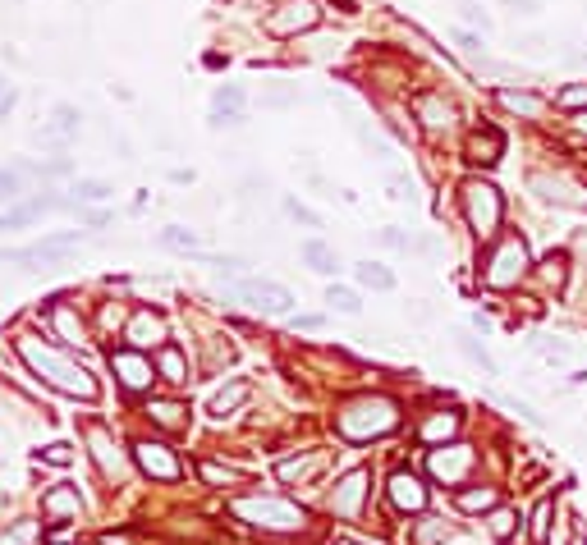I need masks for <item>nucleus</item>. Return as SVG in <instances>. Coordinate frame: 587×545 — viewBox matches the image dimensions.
<instances>
[{
  "mask_svg": "<svg viewBox=\"0 0 587 545\" xmlns=\"http://www.w3.org/2000/svg\"><path fill=\"white\" fill-rule=\"evenodd\" d=\"M19 358L42 376L51 389H60V395H69V399H97V380H92V371L78 362L69 348H60V344H42L37 335H19Z\"/></svg>",
  "mask_w": 587,
  "mask_h": 545,
  "instance_id": "nucleus-1",
  "label": "nucleus"
},
{
  "mask_svg": "<svg viewBox=\"0 0 587 545\" xmlns=\"http://www.w3.org/2000/svg\"><path fill=\"white\" fill-rule=\"evenodd\" d=\"M400 426V404L390 395H358L335 408V431L354 445H367V440H381Z\"/></svg>",
  "mask_w": 587,
  "mask_h": 545,
  "instance_id": "nucleus-2",
  "label": "nucleus"
},
{
  "mask_svg": "<svg viewBox=\"0 0 587 545\" xmlns=\"http://www.w3.org/2000/svg\"><path fill=\"white\" fill-rule=\"evenodd\" d=\"M248 527L257 532H276V536H289V532H303L307 527V509L294 499H281V495H244L229 504Z\"/></svg>",
  "mask_w": 587,
  "mask_h": 545,
  "instance_id": "nucleus-3",
  "label": "nucleus"
},
{
  "mask_svg": "<svg viewBox=\"0 0 587 545\" xmlns=\"http://www.w3.org/2000/svg\"><path fill=\"white\" fill-rule=\"evenodd\" d=\"M459 207H463V220L478 239H491V234L500 229V220H505V202H500L496 183H487V179H463L459 183Z\"/></svg>",
  "mask_w": 587,
  "mask_h": 545,
  "instance_id": "nucleus-4",
  "label": "nucleus"
},
{
  "mask_svg": "<svg viewBox=\"0 0 587 545\" xmlns=\"http://www.w3.org/2000/svg\"><path fill=\"white\" fill-rule=\"evenodd\" d=\"M532 270V257H528V243L519 234H505L496 243V252L487 257V270H482V285L487 289H514L523 276Z\"/></svg>",
  "mask_w": 587,
  "mask_h": 545,
  "instance_id": "nucleus-5",
  "label": "nucleus"
},
{
  "mask_svg": "<svg viewBox=\"0 0 587 545\" xmlns=\"http://www.w3.org/2000/svg\"><path fill=\"white\" fill-rule=\"evenodd\" d=\"M83 243V234L78 229H65V234H47V239H37L28 248H0V261H19V266H51V261H65L69 252H78Z\"/></svg>",
  "mask_w": 587,
  "mask_h": 545,
  "instance_id": "nucleus-6",
  "label": "nucleus"
},
{
  "mask_svg": "<svg viewBox=\"0 0 587 545\" xmlns=\"http://www.w3.org/2000/svg\"><path fill=\"white\" fill-rule=\"evenodd\" d=\"M473 467H478V449L459 445V440L427 454V473H432L436 481H445V486H463L468 477H473Z\"/></svg>",
  "mask_w": 587,
  "mask_h": 545,
  "instance_id": "nucleus-7",
  "label": "nucleus"
},
{
  "mask_svg": "<svg viewBox=\"0 0 587 545\" xmlns=\"http://www.w3.org/2000/svg\"><path fill=\"white\" fill-rule=\"evenodd\" d=\"M110 371H115V380H120L125 389H129V395H147V389H151V380H156V362L142 353V348H110Z\"/></svg>",
  "mask_w": 587,
  "mask_h": 545,
  "instance_id": "nucleus-8",
  "label": "nucleus"
},
{
  "mask_svg": "<svg viewBox=\"0 0 587 545\" xmlns=\"http://www.w3.org/2000/svg\"><path fill=\"white\" fill-rule=\"evenodd\" d=\"M239 294L244 302H253L257 311H271V317H285V311H294V294L285 289V285H276V280H262V276H248V280H239Z\"/></svg>",
  "mask_w": 587,
  "mask_h": 545,
  "instance_id": "nucleus-9",
  "label": "nucleus"
},
{
  "mask_svg": "<svg viewBox=\"0 0 587 545\" xmlns=\"http://www.w3.org/2000/svg\"><path fill=\"white\" fill-rule=\"evenodd\" d=\"M367 486H372V473H367V467H354L349 477H340L335 490H331V514H340V518H358V514H363V504H367Z\"/></svg>",
  "mask_w": 587,
  "mask_h": 545,
  "instance_id": "nucleus-10",
  "label": "nucleus"
},
{
  "mask_svg": "<svg viewBox=\"0 0 587 545\" xmlns=\"http://www.w3.org/2000/svg\"><path fill=\"white\" fill-rule=\"evenodd\" d=\"M322 23V10H317V0H285V5L266 19V28L276 32V37H294V32H307V28H317Z\"/></svg>",
  "mask_w": 587,
  "mask_h": 545,
  "instance_id": "nucleus-11",
  "label": "nucleus"
},
{
  "mask_svg": "<svg viewBox=\"0 0 587 545\" xmlns=\"http://www.w3.org/2000/svg\"><path fill=\"white\" fill-rule=\"evenodd\" d=\"M125 344L129 348H161V344H170L166 339V317L161 311H151V307H138L134 317H129V326H125Z\"/></svg>",
  "mask_w": 587,
  "mask_h": 545,
  "instance_id": "nucleus-12",
  "label": "nucleus"
},
{
  "mask_svg": "<svg viewBox=\"0 0 587 545\" xmlns=\"http://www.w3.org/2000/svg\"><path fill=\"white\" fill-rule=\"evenodd\" d=\"M134 458H138V467L147 477H156V481H175L184 467H179V458H175V449L170 445H161V440H138L134 445Z\"/></svg>",
  "mask_w": 587,
  "mask_h": 545,
  "instance_id": "nucleus-13",
  "label": "nucleus"
},
{
  "mask_svg": "<svg viewBox=\"0 0 587 545\" xmlns=\"http://www.w3.org/2000/svg\"><path fill=\"white\" fill-rule=\"evenodd\" d=\"M385 495H390V504H395L400 514H422L427 509V486L413 473H390Z\"/></svg>",
  "mask_w": 587,
  "mask_h": 545,
  "instance_id": "nucleus-14",
  "label": "nucleus"
},
{
  "mask_svg": "<svg viewBox=\"0 0 587 545\" xmlns=\"http://www.w3.org/2000/svg\"><path fill=\"white\" fill-rule=\"evenodd\" d=\"M459 426H463V417H459L454 408H441V413H432V417H422V422H418V440H422V445H432V449L454 445Z\"/></svg>",
  "mask_w": 587,
  "mask_h": 545,
  "instance_id": "nucleus-15",
  "label": "nucleus"
},
{
  "mask_svg": "<svg viewBox=\"0 0 587 545\" xmlns=\"http://www.w3.org/2000/svg\"><path fill=\"white\" fill-rule=\"evenodd\" d=\"M413 115H418V124H422V129H432V133L454 129V110H450V101H445V97H436V92L413 97Z\"/></svg>",
  "mask_w": 587,
  "mask_h": 545,
  "instance_id": "nucleus-16",
  "label": "nucleus"
},
{
  "mask_svg": "<svg viewBox=\"0 0 587 545\" xmlns=\"http://www.w3.org/2000/svg\"><path fill=\"white\" fill-rule=\"evenodd\" d=\"M88 445H92V458H97L101 473H106L110 481H120V477H125V454L115 449V440H110L106 426H92V431H88Z\"/></svg>",
  "mask_w": 587,
  "mask_h": 545,
  "instance_id": "nucleus-17",
  "label": "nucleus"
},
{
  "mask_svg": "<svg viewBox=\"0 0 587 545\" xmlns=\"http://www.w3.org/2000/svg\"><path fill=\"white\" fill-rule=\"evenodd\" d=\"M463 156H468L473 166H496L500 156H505V138H500V129H473V133H468Z\"/></svg>",
  "mask_w": 587,
  "mask_h": 545,
  "instance_id": "nucleus-18",
  "label": "nucleus"
},
{
  "mask_svg": "<svg viewBox=\"0 0 587 545\" xmlns=\"http://www.w3.org/2000/svg\"><path fill=\"white\" fill-rule=\"evenodd\" d=\"M151 362H156V376L170 380V385H184V380H188V358H184L179 344H161V348L151 353Z\"/></svg>",
  "mask_w": 587,
  "mask_h": 545,
  "instance_id": "nucleus-19",
  "label": "nucleus"
},
{
  "mask_svg": "<svg viewBox=\"0 0 587 545\" xmlns=\"http://www.w3.org/2000/svg\"><path fill=\"white\" fill-rule=\"evenodd\" d=\"M78 509H83V499H78V490H73V486H51V490L42 495V514H47V518H56V523L78 518Z\"/></svg>",
  "mask_w": 587,
  "mask_h": 545,
  "instance_id": "nucleus-20",
  "label": "nucleus"
},
{
  "mask_svg": "<svg viewBox=\"0 0 587 545\" xmlns=\"http://www.w3.org/2000/svg\"><path fill=\"white\" fill-rule=\"evenodd\" d=\"M496 101L510 110V115H523V120H541V115H546V101H541L537 92H523V88H500Z\"/></svg>",
  "mask_w": 587,
  "mask_h": 545,
  "instance_id": "nucleus-21",
  "label": "nucleus"
},
{
  "mask_svg": "<svg viewBox=\"0 0 587 545\" xmlns=\"http://www.w3.org/2000/svg\"><path fill=\"white\" fill-rule=\"evenodd\" d=\"M298 257H303L307 270H317V276H335V270H340V252H335L326 239H307V243L298 248Z\"/></svg>",
  "mask_w": 587,
  "mask_h": 545,
  "instance_id": "nucleus-22",
  "label": "nucleus"
},
{
  "mask_svg": "<svg viewBox=\"0 0 587 545\" xmlns=\"http://www.w3.org/2000/svg\"><path fill=\"white\" fill-rule=\"evenodd\" d=\"M322 467H326V454L317 449V454H303V458L276 463V477H281V481H307L312 473H322Z\"/></svg>",
  "mask_w": 587,
  "mask_h": 545,
  "instance_id": "nucleus-23",
  "label": "nucleus"
},
{
  "mask_svg": "<svg viewBox=\"0 0 587 545\" xmlns=\"http://www.w3.org/2000/svg\"><path fill=\"white\" fill-rule=\"evenodd\" d=\"M147 417H151L156 426H166V431H184V426H188V408L175 404V399H151V404H147Z\"/></svg>",
  "mask_w": 587,
  "mask_h": 545,
  "instance_id": "nucleus-24",
  "label": "nucleus"
},
{
  "mask_svg": "<svg viewBox=\"0 0 587 545\" xmlns=\"http://www.w3.org/2000/svg\"><path fill=\"white\" fill-rule=\"evenodd\" d=\"M354 280H358L363 289L385 294V289H395V270L381 266V261H354Z\"/></svg>",
  "mask_w": 587,
  "mask_h": 545,
  "instance_id": "nucleus-25",
  "label": "nucleus"
},
{
  "mask_svg": "<svg viewBox=\"0 0 587 545\" xmlns=\"http://www.w3.org/2000/svg\"><path fill=\"white\" fill-rule=\"evenodd\" d=\"M156 243L170 248V252H203L198 229H188V225H166L161 234H156Z\"/></svg>",
  "mask_w": 587,
  "mask_h": 545,
  "instance_id": "nucleus-26",
  "label": "nucleus"
},
{
  "mask_svg": "<svg viewBox=\"0 0 587 545\" xmlns=\"http://www.w3.org/2000/svg\"><path fill=\"white\" fill-rule=\"evenodd\" d=\"M459 509L463 514H491V509H500V490L496 486H468V490H459Z\"/></svg>",
  "mask_w": 587,
  "mask_h": 545,
  "instance_id": "nucleus-27",
  "label": "nucleus"
},
{
  "mask_svg": "<svg viewBox=\"0 0 587 545\" xmlns=\"http://www.w3.org/2000/svg\"><path fill=\"white\" fill-rule=\"evenodd\" d=\"M537 280L546 285V289H565V280H569V257L565 252H546L541 257V266H537Z\"/></svg>",
  "mask_w": 587,
  "mask_h": 545,
  "instance_id": "nucleus-28",
  "label": "nucleus"
},
{
  "mask_svg": "<svg viewBox=\"0 0 587 545\" xmlns=\"http://www.w3.org/2000/svg\"><path fill=\"white\" fill-rule=\"evenodd\" d=\"M69 192H73V198H69V207L78 211V207H88V202H106L115 188H110L106 179H78V183H73Z\"/></svg>",
  "mask_w": 587,
  "mask_h": 545,
  "instance_id": "nucleus-29",
  "label": "nucleus"
},
{
  "mask_svg": "<svg viewBox=\"0 0 587 545\" xmlns=\"http://www.w3.org/2000/svg\"><path fill=\"white\" fill-rule=\"evenodd\" d=\"M454 344H459V353H463L468 362H473V367H482L487 376H500V367H496V358L487 353V348H482V344H478L473 335H463V330H459V339H454Z\"/></svg>",
  "mask_w": 587,
  "mask_h": 545,
  "instance_id": "nucleus-30",
  "label": "nucleus"
},
{
  "mask_svg": "<svg viewBox=\"0 0 587 545\" xmlns=\"http://www.w3.org/2000/svg\"><path fill=\"white\" fill-rule=\"evenodd\" d=\"M248 395H253V385H248V380H234L229 389H216V399H211V413H216V417H225V413H234V408H239V404H244Z\"/></svg>",
  "mask_w": 587,
  "mask_h": 545,
  "instance_id": "nucleus-31",
  "label": "nucleus"
},
{
  "mask_svg": "<svg viewBox=\"0 0 587 545\" xmlns=\"http://www.w3.org/2000/svg\"><path fill=\"white\" fill-rule=\"evenodd\" d=\"M51 326H56V335H60L65 344L83 339V321H78V311H73V307H51Z\"/></svg>",
  "mask_w": 587,
  "mask_h": 545,
  "instance_id": "nucleus-32",
  "label": "nucleus"
},
{
  "mask_svg": "<svg viewBox=\"0 0 587 545\" xmlns=\"http://www.w3.org/2000/svg\"><path fill=\"white\" fill-rule=\"evenodd\" d=\"M532 188L541 192L546 202H556V207H578V198H569V188L560 179H551V175H532Z\"/></svg>",
  "mask_w": 587,
  "mask_h": 545,
  "instance_id": "nucleus-33",
  "label": "nucleus"
},
{
  "mask_svg": "<svg viewBox=\"0 0 587 545\" xmlns=\"http://www.w3.org/2000/svg\"><path fill=\"white\" fill-rule=\"evenodd\" d=\"M198 473H203V481H207V486H239V481H244L239 467H229V463H211V458L198 467Z\"/></svg>",
  "mask_w": 587,
  "mask_h": 545,
  "instance_id": "nucleus-34",
  "label": "nucleus"
},
{
  "mask_svg": "<svg viewBox=\"0 0 587 545\" xmlns=\"http://www.w3.org/2000/svg\"><path fill=\"white\" fill-rule=\"evenodd\" d=\"M551 514H556V504H551V499H541L537 509H532V527H528L532 545H546V536H551Z\"/></svg>",
  "mask_w": 587,
  "mask_h": 545,
  "instance_id": "nucleus-35",
  "label": "nucleus"
},
{
  "mask_svg": "<svg viewBox=\"0 0 587 545\" xmlns=\"http://www.w3.org/2000/svg\"><path fill=\"white\" fill-rule=\"evenodd\" d=\"M78 124H83L78 106H56V115H51V124H47V129H56L60 138H73V133H78Z\"/></svg>",
  "mask_w": 587,
  "mask_h": 545,
  "instance_id": "nucleus-36",
  "label": "nucleus"
},
{
  "mask_svg": "<svg viewBox=\"0 0 587 545\" xmlns=\"http://www.w3.org/2000/svg\"><path fill=\"white\" fill-rule=\"evenodd\" d=\"M326 302H331L335 311H344V317H358V311H363L358 294H354V289H344V285H331V289H326Z\"/></svg>",
  "mask_w": 587,
  "mask_h": 545,
  "instance_id": "nucleus-37",
  "label": "nucleus"
},
{
  "mask_svg": "<svg viewBox=\"0 0 587 545\" xmlns=\"http://www.w3.org/2000/svg\"><path fill=\"white\" fill-rule=\"evenodd\" d=\"M19 192H23V175L10 166V170H0V211L14 207L19 202Z\"/></svg>",
  "mask_w": 587,
  "mask_h": 545,
  "instance_id": "nucleus-38",
  "label": "nucleus"
},
{
  "mask_svg": "<svg viewBox=\"0 0 587 545\" xmlns=\"http://www.w3.org/2000/svg\"><path fill=\"white\" fill-rule=\"evenodd\" d=\"M487 527H491V536H496V541H510V536H514V527H519V514H514V509H491Z\"/></svg>",
  "mask_w": 587,
  "mask_h": 545,
  "instance_id": "nucleus-39",
  "label": "nucleus"
},
{
  "mask_svg": "<svg viewBox=\"0 0 587 545\" xmlns=\"http://www.w3.org/2000/svg\"><path fill=\"white\" fill-rule=\"evenodd\" d=\"M445 536H450V527H445V523H436V518H422V523H418V532H413V541H418V545H436V541H445Z\"/></svg>",
  "mask_w": 587,
  "mask_h": 545,
  "instance_id": "nucleus-40",
  "label": "nucleus"
},
{
  "mask_svg": "<svg viewBox=\"0 0 587 545\" xmlns=\"http://www.w3.org/2000/svg\"><path fill=\"white\" fill-rule=\"evenodd\" d=\"M211 110H244V88H234V83L216 88V97H211Z\"/></svg>",
  "mask_w": 587,
  "mask_h": 545,
  "instance_id": "nucleus-41",
  "label": "nucleus"
},
{
  "mask_svg": "<svg viewBox=\"0 0 587 545\" xmlns=\"http://www.w3.org/2000/svg\"><path fill=\"white\" fill-rule=\"evenodd\" d=\"M565 110H587V83H569V88H560V97H556Z\"/></svg>",
  "mask_w": 587,
  "mask_h": 545,
  "instance_id": "nucleus-42",
  "label": "nucleus"
},
{
  "mask_svg": "<svg viewBox=\"0 0 587 545\" xmlns=\"http://www.w3.org/2000/svg\"><path fill=\"white\" fill-rule=\"evenodd\" d=\"M285 211H289L298 225H307V229H322V216H317V211H307L298 198H285Z\"/></svg>",
  "mask_w": 587,
  "mask_h": 545,
  "instance_id": "nucleus-43",
  "label": "nucleus"
},
{
  "mask_svg": "<svg viewBox=\"0 0 587 545\" xmlns=\"http://www.w3.org/2000/svg\"><path fill=\"white\" fill-rule=\"evenodd\" d=\"M32 536H37V523H19L0 536V545H32Z\"/></svg>",
  "mask_w": 587,
  "mask_h": 545,
  "instance_id": "nucleus-44",
  "label": "nucleus"
},
{
  "mask_svg": "<svg viewBox=\"0 0 587 545\" xmlns=\"http://www.w3.org/2000/svg\"><path fill=\"white\" fill-rule=\"evenodd\" d=\"M385 188H390V198H395V202H409V192H413V179L395 170V175L385 179Z\"/></svg>",
  "mask_w": 587,
  "mask_h": 545,
  "instance_id": "nucleus-45",
  "label": "nucleus"
},
{
  "mask_svg": "<svg viewBox=\"0 0 587 545\" xmlns=\"http://www.w3.org/2000/svg\"><path fill=\"white\" fill-rule=\"evenodd\" d=\"M463 19L473 23V28H482V32H491V14L478 5V0H463Z\"/></svg>",
  "mask_w": 587,
  "mask_h": 545,
  "instance_id": "nucleus-46",
  "label": "nucleus"
},
{
  "mask_svg": "<svg viewBox=\"0 0 587 545\" xmlns=\"http://www.w3.org/2000/svg\"><path fill=\"white\" fill-rule=\"evenodd\" d=\"M211 129H239L244 124V110H211Z\"/></svg>",
  "mask_w": 587,
  "mask_h": 545,
  "instance_id": "nucleus-47",
  "label": "nucleus"
},
{
  "mask_svg": "<svg viewBox=\"0 0 587 545\" xmlns=\"http://www.w3.org/2000/svg\"><path fill=\"white\" fill-rule=\"evenodd\" d=\"M381 243H385V248H400V252H413V239H409L404 229H395V225L381 229Z\"/></svg>",
  "mask_w": 587,
  "mask_h": 545,
  "instance_id": "nucleus-48",
  "label": "nucleus"
},
{
  "mask_svg": "<svg viewBox=\"0 0 587 545\" xmlns=\"http://www.w3.org/2000/svg\"><path fill=\"white\" fill-rule=\"evenodd\" d=\"M289 326H294V330H322L326 317H322V311H303V317H294Z\"/></svg>",
  "mask_w": 587,
  "mask_h": 545,
  "instance_id": "nucleus-49",
  "label": "nucleus"
},
{
  "mask_svg": "<svg viewBox=\"0 0 587 545\" xmlns=\"http://www.w3.org/2000/svg\"><path fill=\"white\" fill-rule=\"evenodd\" d=\"M500 5H510L514 14H523V19H532V14L541 10V0H500Z\"/></svg>",
  "mask_w": 587,
  "mask_h": 545,
  "instance_id": "nucleus-50",
  "label": "nucleus"
},
{
  "mask_svg": "<svg viewBox=\"0 0 587 545\" xmlns=\"http://www.w3.org/2000/svg\"><path fill=\"white\" fill-rule=\"evenodd\" d=\"M42 458H47V463H56V467H65V463H69L73 454H69V445H51V449H47Z\"/></svg>",
  "mask_w": 587,
  "mask_h": 545,
  "instance_id": "nucleus-51",
  "label": "nucleus"
},
{
  "mask_svg": "<svg viewBox=\"0 0 587 545\" xmlns=\"http://www.w3.org/2000/svg\"><path fill=\"white\" fill-rule=\"evenodd\" d=\"M289 101H298V92H266L262 97V106H289Z\"/></svg>",
  "mask_w": 587,
  "mask_h": 545,
  "instance_id": "nucleus-52",
  "label": "nucleus"
},
{
  "mask_svg": "<svg viewBox=\"0 0 587 545\" xmlns=\"http://www.w3.org/2000/svg\"><path fill=\"white\" fill-rule=\"evenodd\" d=\"M14 101H19V92H14V88H10V92H5V97H0V120H5V115H10V110H14Z\"/></svg>",
  "mask_w": 587,
  "mask_h": 545,
  "instance_id": "nucleus-53",
  "label": "nucleus"
},
{
  "mask_svg": "<svg viewBox=\"0 0 587 545\" xmlns=\"http://www.w3.org/2000/svg\"><path fill=\"white\" fill-rule=\"evenodd\" d=\"M331 10H340V14H358L354 0H331Z\"/></svg>",
  "mask_w": 587,
  "mask_h": 545,
  "instance_id": "nucleus-54",
  "label": "nucleus"
},
{
  "mask_svg": "<svg viewBox=\"0 0 587 545\" xmlns=\"http://www.w3.org/2000/svg\"><path fill=\"white\" fill-rule=\"evenodd\" d=\"M170 183H193V170H170Z\"/></svg>",
  "mask_w": 587,
  "mask_h": 545,
  "instance_id": "nucleus-55",
  "label": "nucleus"
},
{
  "mask_svg": "<svg viewBox=\"0 0 587 545\" xmlns=\"http://www.w3.org/2000/svg\"><path fill=\"white\" fill-rule=\"evenodd\" d=\"M574 129H578V133H587V110H578V115H574Z\"/></svg>",
  "mask_w": 587,
  "mask_h": 545,
  "instance_id": "nucleus-56",
  "label": "nucleus"
},
{
  "mask_svg": "<svg viewBox=\"0 0 587 545\" xmlns=\"http://www.w3.org/2000/svg\"><path fill=\"white\" fill-rule=\"evenodd\" d=\"M335 545H363V541H349V536H344V541H335Z\"/></svg>",
  "mask_w": 587,
  "mask_h": 545,
  "instance_id": "nucleus-57",
  "label": "nucleus"
},
{
  "mask_svg": "<svg viewBox=\"0 0 587 545\" xmlns=\"http://www.w3.org/2000/svg\"><path fill=\"white\" fill-rule=\"evenodd\" d=\"M574 545H587V536H574Z\"/></svg>",
  "mask_w": 587,
  "mask_h": 545,
  "instance_id": "nucleus-58",
  "label": "nucleus"
}]
</instances>
